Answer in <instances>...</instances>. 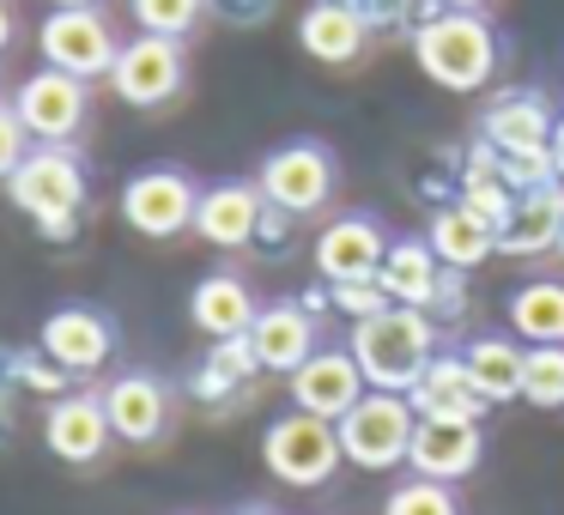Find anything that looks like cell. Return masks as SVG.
I'll return each instance as SVG.
<instances>
[{
  "label": "cell",
  "mask_w": 564,
  "mask_h": 515,
  "mask_svg": "<svg viewBox=\"0 0 564 515\" xmlns=\"http://www.w3.org/2000/svg\"><path fill=\"white\" fill-rule=\"evenodd\" d=\"M37 346L62 370L91 376V370H104L116 358V321L104 316V309H91V304H62V309H50V316H43Z\"/></svg>",
  "instance_id": "obj_14"
},
{
  "label": "cell",
  "mask_w": 564,
  "mask_h": 515,
  "mask_svg": "<svg viewBox=\"0 0 564 515\" xmlns=\"http://www.w3.org/2000/svg\"><path fill=\"white\" fill-rule=\"evenodd\" d=\"M249 346H256L261 370L273 376H292L304 358H316V309L304 297H285V304H261L256 328H249Z\"/></svg>",
  "instance_id": "obj_18"
},
{
  "label": "cell",
  "mask_w": 564,
  "mask_h": 515,
  "mask_svg": "<svg viewBox=\"0 0 564 515\" xmlns=\"http://www.w3.org/2000/svg\"><path fill=\"white\" fill-rule=\"evenodd\" d=\"M261 461H268V473L280 479V485L292 491H316L328 485L334 473H340L346 449H340V430H334V418H316V413H280L268 430H261Z\"/></svg>",
  "instance_id": "obj_4"
},
{
  "label": "cell",
  "mask_w": 564,
  "mask_h": 515,
  "mask_svg": "<svg viewBox=\"0 0 564 515\" xmlns=\"http://www.w3.org/2000/svg\"><path fill=\"white\" fill-rule=\"evenodd\" d=\"M365 43H370V25L346 0H310L304 19H297V50L322 67H352L365 55Z\"/></svg>",
  "instance_id": "obj_20"
},
{
  "label": "cell",
  "mask_w": 564,
  "mask_h": 515,
  "mask_svg": "<svg viewBox=\"0 0 564 515\" xmlns=\"http://www.w3.org/2000/svg\"><path fill=\"white\" fill-rule=\"evenodd\" d=\"M346 7H358V13H365V25H394L413 0H346Z\"/></svg>",
  "instance_id": "obj_37"
},
{
  "label": "cell",
  "mask_w": 564,
  "mask_h": 515,
  "mask_svg": "<svg viewBox=\"0 0 564 515\" xmlns=\"http://www.w3.org/2000/svg\"><path fill=\"white\" fill-rule=\"evenodd\" d=\"M382 515H462V497H455V485H437V479H406V485H394L389 497H382Z\"/></svg>",
  "instance_id": "obj_31"
},
{
  "label": "cell",
  "mask_w": 564,
  "mask_h": 515,
  "mask_svg": "<svg viewBox=\"0 0 564 515\" xmlns=\"http://www.w3.org/2000/svg\"><path fill=\"white\" fill-rule=\"evenodd\" d=\"M413 62L431 86L443 91H486L498 79L503 43L491 31L486 13H449V7H431L413 25Z\"/></svg>",
  "instance_id": "obj_1"
},
{
  "label": "cell",
  "mask_w": 564,
  "mask_h": 515,
  "mask_svg": "<svg viewBox=\"0 0 564 515\" xmlns=\"http://www.w3.org/2000/svg\"><path fill=\"white\" fill-rule=\"evenodd\" d=\"M552 171H558V183H564V116H558V128H552Z\"/></svg>",
  "instance_id": "obj_39"
},
{
  "label": "cell",
  "mask_w": 564,
  "mask_h": 515,
  "mask_svg": "<svg viewBox=\"0 0 564 515\" xmlns=\"http://www.w3.org/2000/svg\"><path fill=\"white\" fill-rule=\"evenodd\" d=\"M7 200L43 237L67 243L79 231V207H86V164H79V152L74 146H31V158L7 176Z\"/></svg>",
  "instance_id": "obj_3"
},
{
  "label": "cell",
  "mask_w": 564,
  "mask_h": 515,
  "mask_svg": "<svg viewBox=\"0 0 564 515\" xmlns=\"http://www.w3.org/2000/svg\"><path fill=\"white\" fill-rule=\"evenodd\" d=\"M261 212H268V195H261V183H213L200 188V207H195V237L213 249H225V255H237V249H256V231H261Z\"/></svg>",
  "instance_id": "obj_17"
},
{
  "label": "cell",
  "mask_w": 564,
  "mask_h": 515,
  "mask_svg": "<svg viewBox=\"0 0 564 515\" xmlns=\"http://www.w3.org/2000/svg\"><path fill=\"white\" fill-rule=\"evenodd\" d=\"M425 243L437 249V261H443V267L474 273V267H486V261L498 255V224H491V219H479V212L467 207V200H449V207H437V212H431Z\"/></svg>",
  "instance_id": "obj_23"
},
{
  "label": "cell",
  "mask_w": 564,
  "mask_h": 515,
  "mask_svg": "<svg viewBox=\"0 0 564 515\" xmlns=\"http://www.w3.org/2000/svg\"><path fill=\"white\" fill-rule=\"evenodd\" d=\"M413 425H419V413H413L406 394L370 388L334 430H340V449H346L352 467H365V473H389V467H401L406 449H413Z\"/></svg>",
  "instance_id": "obj_6"
},
{
  "label": "cell",
  "mask_w": 564,
  "mask_h": 515,
  "mask_svg": "<svg viewBox=\"0 0 564 515\" xmlns=\"http://www.w3.org/2000/svg\"><path fill=\"white\" fill-rule=\"evenodd\" d=\"M510 333L528 346H564V280H528L503 304Z\"/></svg>",
  "instance_id": "obj_28"
},
{
  "label": "cell",
  "mask_w": 564,
  "mask_h": 515,
  "mask_svg": "<svg viewBox=\"0 0 564 515\" xmlns=\"http://www.w3.org/2000/svg\"><path fill=\"white\" fill-rule=\"evenodd\" d=\"M377 285L389 292V304H406V309H431L437 304V285H443V261L425 237H394L389 255H382V273Z\"/></svg>",
  "instance_id": "obj_25"
},
{
  "label": "cell",
  "mask_w": 564,
  "mask_h": 515,
  "mask_svg": "<svg viewBox=\"0 0 564 515\" xmlns=\"http://www.w3.org/2000/svg\"><path fill=\"white\" fill-rule=\"evenodd\" d=\"M486 461V430L474 418H419L413 425V449H406V467L419 479H437V485H462V479L479 473Z\"/></svg>",
  "instance_id": "obj_13"
},
{
  "label": "cell",
  "mask_w": 564,
  "mask_h": 515,
  "mask_svg": "<svg viewBox=\"0 0 564 515\" xmlns=\"http://www.w3.org/2000/svg\"><path fill=\"white\" fill-rule=\"evenodd\" d=\"M437 7H449V13H486L491 0H437Z\"/></svg>",
  "instance_id": "obj_40"
},
{
  "label": "cell",
  "mask_w": 564,
  "mask_h": 515,
  "mask_svg": "<svg viewBox=\"0 0 564 515\" xmlns=\"http://www.w3.org/2000/svg\"><path fill=\"white\" fill-rule=\"evenodd\" d=\"M37 50H43V67H62V74L91 86V79H110L122 37H116V25L98 7H55L37 25Z\"/></svg>",
  "instance_id": "obj_7"
},
{
  "label": "cell",
  "mask_w": 564,
  "mask_h": 515,
  "mask_svg": "<svg viewBox=\"0 0 564 515\" xmlns=\"http://www.w3.org/2000/svg\"><path fill=\"white\" fill-rule=\"evenodd\" d=\"M256 183H261V195H268V207L292 212V219H310V212H322L334 200V188H340V158H334L322 140H285V146H273L268 158H261Z\"/></svg>",
  "instance_id": "obj_5"
},
{
  "label": "cell",
  "mask_w": 564,
  "mask_h": 515,
  "mask_svg": "<svg viewBox=\"0 0 564 515\" xmlns=\"http://www.w3.org/2000/svg\"><path fill=\"white\" fill-rule=\"evenodd\" d=\"M552 128H558V110H552L540 91H503L486 116H479V140L503 158H522V152H552Z\"/></svg>",
  "instance_id": "obj_19"
},
{
  "label": "cell",
  "mask_w": 564,
  "mask_h": 515,
  "mask_svg": "<svg viewBox=\"0 0 564 515\" xmlns=\"http://www.w3.org/2000/svg\"><path fill=\"white\" fill-rule=\"evenodd\" d=\"M31 146H37V140H31V128L19 122V110L13 103H0V183L31 158Z\"/></svg>",
  "instance_id": "obj_34"
},
{
  "label": "cell",
  "mask_w": 564,
  "mask_h": 515,
  "mask_svg": "<svg viewBox=\"0 0 564 515\" xmlns=\"http://www.w3.org/2000/svg\"><path fill=\"white\" fill-rule=\"evenodd\" d=\"M110 413H104V394H86V388H67L50 401L43 413V449L67 467H91L104 449H110Z\"/></svg>",
  "instance_id": "obj_16"
},
{
  "label": "cell",
  "mask_w": 564,
  "mask_h": 515,
  "mask_svg": "<svg viewBox=\"0 0 564 515\" xmlns=\"http://www.w3.org/2000/svg\"><path fill=\"white\" fill-rule=\"evenodd\" d=\"M558 231H564V183H546V188H528L516 195L510 219L498 231V255H558Z\"/></svg>",
  "instance_id": "obj_24"
},
{
  "label": "cell",
  "mask_w": 564,
  "mask_h": 515,
  "mask_svg": "<svg viewBox=\"0 0 564 515\" xmlns=\"http://www.w3.org/2000/svg\"><path fill=\"white\" fill-rule=\"evenodd\" d=\"M406 401H413V413L419 418H486L491 406H486V394L474 388V376H467V364H462V352H437L425 364V376L406 388Z\"/></svg>",
  "instance_id": "obj_22"
},
{
  "label": "cell",
  "mask_w": 564,
  "mask_h": 515,
  "mask_svg": "<svg viewBox=\"0 0 564 515\" xmlns=\"http://www.w3.org/2000/svg\"><path fill=\"white\" fill-rule=\"evenodd\" d=\"M207 13L225 19V25H237V31H256L280 13V0H207Z\"/></svg>",
  "instance_id": "obj_35"
},
{
  "label": "cell",
  "mask_w": 564,
  "mask_h": 515,
  "mask_svg": "<svg viewBox=\"0 0 564 515\" xmlns=\"http://www.w3.org/2000/svg\"><path fill=\"white\" fill-rule=\"evenodd\" d=\"M256 316H261L256 292H249L231 267L207 273V280L188 292V321H195L207 340H243V333L256 328Z\"/></svg>",
  "instance_id": "obj_21"
},
{
  "label": "cell",
  "mask_w": 564,
  "mask_h": 515,
  "mask_svg": "<svg viewBox=\"0 0 564 515\" xmlns=\"http://www.w3.org/2000/svg\"><path fill=\"white\" fill-rule=\"evenodd\" d=\"M389 243L394 237L382 231V219H370V212H340V219L322 224L310 261H316L322 285H352V280H377Z\"/></svg>",
  "instance_id": "obj_11"
},
{
  "label": "cell",
  "mask_w": 564,
  "mask_h": 515,
  "mask_svg": "<svg viewBox=\"0 0 564 515\" xmlns=\"http://www.w3.org/2000/svg\"><path fill=\"white\" fill-rule=\"evenodd\" d=\"M128 13H134V25L152 31V37H176V43H183L188 31L207 19V0H128Z\"/></svg>",
  "instance_id": "obj_30"
},
{
  "label": "cell",
  "mask_w": 564,
  "mask_h": 515,
  "mask_svg": "<svg viewBox=\"0 0 564 515\" xmlns=\"http://www.w3.org/2000/svg\"><path fill=\"white\" fill-rule=\"evenodd\" d=\"M19 37V19H13V0H0V55H7V43Z\"/></svg>",
  "instance_id": "obj_38"
},
{
  "label": "cell",
  "mask_w": 564,
  "mask_h": 515,
  "mask_svg": "<svg viewBox=\"0 0 564 515\" xmlns=\"http://www.w3.org/2000/svg\"><path fill=\"white\" fill-rule=\"evenodd\" d=\"M13 110L19 122L31 128L37 146H74V134L86 128V110H91V86L62 67H37L25 86L13 91Z\"/></svg>",
  "instance_id": "obj_10"
},
{
  "label": "cell",
  "mask_w": 564,
  "mask_h": 515,
  "mask_svg": "<svg viewBox=\"0 0 564 515\" xmlns=\"http://www.w3.org/2000/svg\"><path fill=\"white\" fill-rule=\"evenodd\" d=\"M328 304L340 309L346 321H365V316H377V309H389V292H382L377 280H352V285H328Z\"/></svg>",
  "instance_id": "obj_33"
},
{
  "label": "cell",
  "mask_w": 564,
  "mask_h": 515,
  "mask_svg": "<svg viewBox=\"0 0 564 515\" xmlns=\"http://www.w3.org/2000/svg\"><path fill=\"white\" fill-rule=\"evenodd\" d=\"M558 255H564V231H558Z\"/></svg>",
  "instance_id": "obj_43"
},
{
  "label": "cell",
  "mask_w": 564,
  "mask_h": 515,
  "mask_svg": "<svg viewBox=\"0 0 564 515\" xmlns=\"http://www.w3.org/2000/svg\"><path fill=\"white\" fill-rule=\"evenodd\" d=\"M104 413H110L116 437L134 442V449H147V442H159L164 430H171L176 394H171V382L152 376V370H122V376L104 388Z\"/></svg>",
  "instance_id": "obj_15"
},
{
  "label": "cell",
  "mask_w": 564,
  "mask_h": 515,
  "mask_svg": "<svg viewBox=\"0 0 564 515\" xmlns=\"http://www.w3.org/2000/svg\"><path fill=\"white\" fill-rule=\"evenodd\" d=\"M462 364L474 376V388L486 394V406H510L522 401V364H528V346L503 340V333H474L462 346Z\"/></svg>",
  "instance_id": "obj_26"
},
{
  "label": "cell",
  "mask_w": 564,
  "mask_h": 515,
  "mask_svg": "<svg viewBox=\"0 0 564 515\" xmlns=\"http://www.w3.org/2000/svg\"><path fill=\"white\" fill-rule=\"evenodd\" d=\"M195 207H200L195 176L171 171V164H152V171H140V176H128V183H122L128 231L152 237V243H171V237L195 231Z\"/></svg>",
  "instance_id": "obj_8"
},
{
  "label": "cell",
  "mask_w": 564,
  "mask_h": 515,
  "mask_svg": "<svg viewBox=\"0 0 564 515\" xmlns=\"http://www.w3.org/2000/svg\"><path fill=\"white\" fill-rule=\"evenodd\" d=\"M256 370H261V358H256V346H249V333L243 340H213V352L200 358V370L188 376V394H195L200 406H225L256 382Z\"/></svg>",
  "instance_id": "obj_27"
},
{
  "label": "cell",
  "mask_w": 564,
  "mask_h": 515,
  "mask_svg": "<svg viewBox=\"0 0 564 515\" xmlns=\"http://www.w3.org/2000/svg\"><path fill=\"white\" fill-rule=\"evenodd\" d=\"M231 515H273V509H261V503H243V509H231Z\"/></svg>",
  "instance_id": "obj_42"
},
{
  "label": "cell",
  "mask_w": 564,
  "mask_h": 515,
  "mask_svg": "<svg viewBox=\"0 0 564 515\" xmlns=\"http://www.w3.org/2000/svg\"><path fill=\"white\" fill-rule=\"evenodd\" d=\"M352 358H358L370 388L406 394L425 376L431 358H437V321H431V309L389 304V309H377V316L352 321Z\"/></svg>",
  "instance_id": "obj_2"
},
{
  "label": "cell",
  "mask_w": 564,
  "mask_h": 515,
  "mask_svg": "<svg viewBox=\"0 0 564 515\" xmlns=\"http://www.w3.org/2000/svg\"><path fill=\"white\" fill-rule=\"evenodd\" d=\"M183 79H188L183 43L152 37V31L128 37L122 55H116V67H110V86H116V98H122L128 110H164V103L183 91Z\"/></svg>",
  "instance_id": "obj_9"
},
{
  "label": "cell",
  "mask_w": 564,
  "mask_h": 515,
  "mask_svg": "<svg viewBox=\"0 0 564 515\" xmlns=\"http://www.w3.org/2000/svg\"><path fill=\"white\" fill-rule=\"evenodd\" d=\"M13 430H19V382L7 370V352H0V449L13 442Z\"/></svg>",
  "instance_id": "obj_36"
},
{
  "label": "cell",
  "mask_w": 564,
  "mask_h": 515,
  "mask_svg": "<svg viewBox=\"0 0 564 515\" xmlns=\"http://www.w3.org/2000/svg\"><path fill=\"white\" fill-rule=\"evenodd\" d=\"M7 370H13V382H19V394H67V382H74V370H62L50 352H7Z\"/></svg>",
  "instance_id": "obj_32"
},
{
  "label": "cell",
  "mask_w": 564,
  "mask_h": 515,
  "mask_svg": "<svg viewBox=\"0 0 564 515\" xmlns=\"http://www.w3.org/2000/svg\"><path fill=\"white\" fill-rule=\"evenodd\" d=\"M285 382H292V406H297V413L334 418V425H340V418L370 394V382H365V370H358L352 346H316V358H304Z\"/></svg>",
  "instance_id": "obj_12"
},
{
  "label": "cell",
  "mask_w": 564,
  "mask_h": 515,
  "mask_svg": "<svg viewBox=\"0 0 564 515\" xmlns=\"http://www.w3.org/2000/svg\"><path fill=\"white\" fill-rule=\"evenodd\" d=\"M55 7H98V0H50V13H55Z\"/></svg>",
  "instance_id": "obj_41"
},
{
  "label": "cell",
  "mask_w": 564,
  "mask_h": 515,
  "mask_svg": "<svg viewBox=\"0 0 564 515\" xmlns=\"http://www.w3.org/2000/svg\"><path fill=\"white\" fill-rule=\"evenodd\" d=\"M522 401L540 406V413H558L564 406V346H528Z\"/></svg>",
  "instance_id": "obj_29"
}]
</instances>
